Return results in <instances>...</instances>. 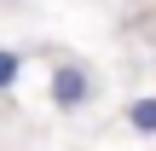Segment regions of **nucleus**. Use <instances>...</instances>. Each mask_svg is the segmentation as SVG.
Instances as JSON below:
<instances>
[{
  "instance_id": "1",
  "label": "nucleus",
  "mask_w": 156,
  "mask_h": 151,
  "mask_svg": "<svg viewBox=\"0 0 156 151\" xmlns=\"http://www.w3.org/2000/svg\"><path fill=\"white\" fill-rule=\"evenodd\" d=\"M46 93H52V105H58V111H87V105H93V93H98V81H93V70H87V64H52Z\"/></svg>"
},
{
  "instance_id": "3",
  "label": "nucleus",
  "mask_w": 156,
  "mask_h": 151,
  "mask_svg": "<svg viewBox=\"0 0 156 151\" xmlns=\"http://www.w3.org/2000/svg\"><path fill=\"white\" fill-rule=\"evenodd\" d=\"M23 81V52L17 47H0V93H12Z\"/></svg>"
},
{
  "instance_id": "2",
  "label": "nucleus",
  "mask_w": 156,
  "mask_h": 151,
  "mask_svg": "<svg viewBox=\"0 0 156 151\" xmlns=\"http://www.w3.org/2000/svg\"><path fill=\"white\" fill-rule=\"evenodd\" d=\"M127 128L145 134V140H156V93H139V99L127 105Z\"/></svg>"
}]
</instances>
